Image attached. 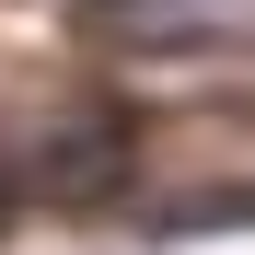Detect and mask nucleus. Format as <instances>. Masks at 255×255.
I'll return each instance as SVG.
<instances>
[{
  "label": "nucleus",
  "mask_w": 255,
  "mask_h": 255,
  "mask_svg": "<svg viewBox=\"0 0 255 255\" xmlns=\"http://www.w3.org/2000/svg\"><path fill=\"white\" fill-rule=\"evenodd\" d=\"M81 35L116 58L209 70V58H255V0H81Z\"/></svg>",
  "instance_id": "1"
}]
</instances>
